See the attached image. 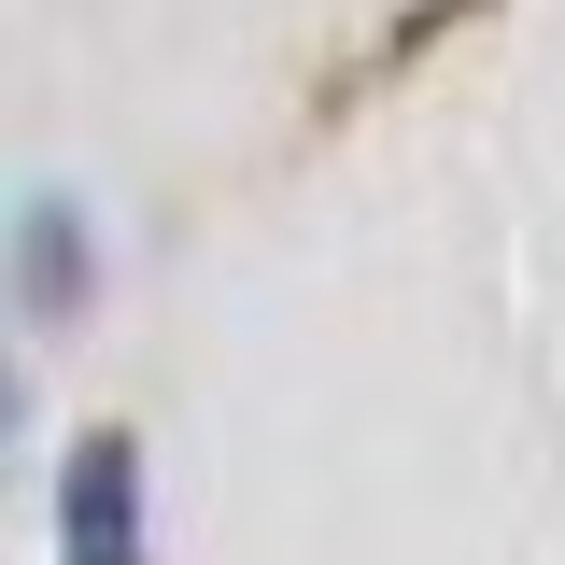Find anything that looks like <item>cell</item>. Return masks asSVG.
<instances>
[{
	"label": "cell",
	"mask_w": 565,
	"mask_h": 565,
	"mask_svg": "<svg viewBox=\"0 0 565 565\" xmlns=\"http://www.w3.org/2000/svg\"><path fill=\"white\" fill-rule=\"evenodd\" d=\"M57 565H156V494L128 424H85L57 452Z\"/></svg>",
	"instance_id": "1"
},
{
	"label": "cell",
	"mask_w": 565,
	"mask_h": 565,
	"mask_svg": "<svg viewBox=\"0 0 565 565\" xmlns=\"http://www.w3.org/2000/svg\"><path fill=\"white\" fill-rule=\"evenodd\" d=\"M29 311L43 326L85 311V199L71 184H29Z\"/></svg>",
	"instance_id": "2"
}]
</instances>
